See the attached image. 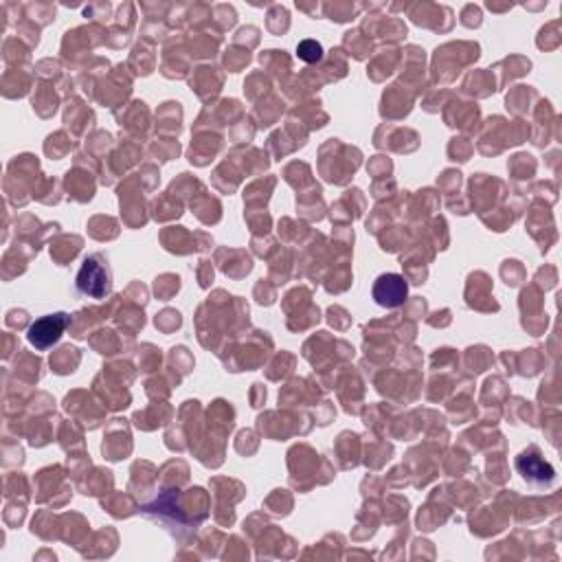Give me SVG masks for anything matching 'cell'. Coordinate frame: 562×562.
I'll use <instances>...</instances> for the list:
<instances>
[{"instance_id":"6da1fadb","label":"cell","mask_w":562,"mask_h":562,"mask_svg":"<svg viewBox=\"0 0 562 562\" xmlns=\"http://www.w3.org/2000/svg\"><path fill=\"white\" fill-rule=\"evenodd\" d=\"M75 288H78L79 295L97 299V301L113 292V271H110L108 260L101 253L86 257L78 272V280H75Z\"/></svg>"},{"instance_id":"7a4b0ae2","label":"cell","mask_w":562,"mask_h":562,"mask_svg":"<svg viewBox=\"0 0 562 562\" xmlns=\"http://www.w3.org/2000/svg\"><path fill=\"white\" fill-rule=\"evenodd\" d=\"M70 323V317L67 312H55V315L40 317L29 326L27 341L29 345L40 349V352H47L49 347H53L60 338L64 336Z\"/></svg>"},{"instance_id":"3957f363","label":"cell","mask_w":562,"mask_h":562,"mask_svg":"<svg viewBox=\"0 0 562 562\" xmlns=\"http://www.w3.org/2000/svg\"><path fill=\"white\" fill-rule=\"evenodd\" d=\"M516 470L523 474V479L528 481V484H534V485L551 484L556 477L554 465H551L549 462H545L543 455H540L539 448H534V447L516 457Z\"/></svg>"},{"instance_id":"277c9868","label":"cell","mask_w":562,"mask_h":562,"mask_svg":"<svg viewBox=\"0 0 562 562\" xmlns=\"http://www.w3.org/2000/svg\"><path fill=\"white\" fill-rule=\"evenodd\" d=\"M407 295L409 283L404 281L402 275H396V272L381 275L376 283H373V299L382 308H400L407 301Z\"/></svg>"},{"instance_id":"5b68a950","label":"cell","mask_w":562,"mask_h":562,"mask_svg":"<svg viewBox=\"0 0 562 562\" xmlns=\"http://www.w3.org/2000/svg\"><path fill=\"white\" fill-rule=\"evenodd\" d=\"M297 55H299V60H303V62L315 64L323 58V47L317 42V40H303V42L297 47Z\"/></svg>"}]
</instances>
